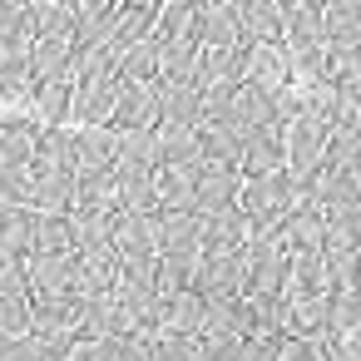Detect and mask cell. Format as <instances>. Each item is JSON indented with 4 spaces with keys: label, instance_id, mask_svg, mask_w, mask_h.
I'll return each instance as SVG.
<instances>
[{
    "label": "cell",
    "instance_id": "obj_1",
    "mask_svg": "<svg viewBox=\"0 0 361 361\" xmlns=\"http://www.w3.org/2000/svg\"><path fill=\"white\" fill-rule=\"evenodd\" d=\"M238 208L252 228V238H277L282 223L292 218L297 208V188H292V173H267V178H243V193H238Z\"/></svg>",
    "mask_w": 361,
    "mask_h": 361
},
{
    "label": "cell",
    "instance_id": "obj_2",
    "mask_svg": "<svg viewBox=\"0 0 361 361\" xmlns=\"http://www.w3.org/2000/svg\"><path fill=\"white\" fill-rule=\"evenodd\" d=\"M25 183H30V198H25L30 213H55V218H65V213L75 208L80 178H75V169H65L60 159L35 154V159L25 164Z\"/></svg>",
    "mask_w": 361,
    "mask_h": 361
},
{
    "label": "cell",
    "instance_id": "obj_3",
    "mask_svg": "<svg viewBox=\"0 0 361 361\" xmlns=\"http://www.w3.org/2000/svg\"><path fill=\"white\" fill-rule=\"evenodd\" d=\"M243 282H247V262H243V252H213V257L198 262L188 292H198L203 307H218V302H238V297H243Z\"/></svg>",
    "mask_w": 361,
    "mask_h": 361
},
{
    "label": "cell",
    "instance_id": "obj_4",
    "mask_svg": "<svg viewBox=\"0 0 361 361\" xmlns=\"http://www.w3.org/2000/svg\"><path fill=\"white\" fill-rule=\"evenodd\" d=\"M159 262L198 272V262H203V223L193 213H159Z\"/></svg>",
    "mask_w": 361,
    "mask_h": 361
},
{
    "label": "cell",
    "instance_id": "obj_5",
    "mask_svg": "<svg viewBox=\"0 0 361 361\" xmlns=\"http://www.w3.org/2000/svg\"><path fill=\"white\" fill-rule=\"evenodd\" d=\"M85 307L80 297H30V336L35 341H75L80 336V322H85Z\"/></svg>",
    "mask_w": 361,
    "mask_h": 361
},
{
    "label": "cell",
    "instance_id": "obj_6",
    "mask_svg": "<svg viewBox=\"0 0 361 361\" xmlns=\"http://www.w3.org/2000/svg\"><path fill=\"white\" fill-rule=\"evenodd\" d=\"M109 252L119 257V267L154 262L159 257V213H119L114 233H109Z\"/></svg>",
    "mask_w": 361,
    "mask_h": 361
},
{
    "label": "cell",
    "instance_id": "obj_7",
    "mask_svg": "<svg viewBox=\"0 0 361 361\" xmlns=\"http://www.w3.org/2000/svg\"><path fill=\"white\" fill-rule=\"evenodd\" d=\"M188 35L198 50H238V6L233 0H208V6H193Z\"/></svg>",
    "mask_w": 361,
    "mask_h": 361
},
{
    "label": "cell",
    "instance_id": "obj_8",
    "mask_svg": "<svg viewBox=\"0 0 361 361\" xmlns=\"http://www.w3.org/2000/svg\"><path fill=\"white\" fill-rule=\"evenodd\" d=\"M119 104V75H99V80H75V129H109Z\"/></svg>",
    "mask_w": 361,
    "mask_h": 361
},
{
    "label": "cell",
    "instance_id": "obj_9",
    "mask_svg": "<svg viewBox=\"0 0 361 361\" xmlns=\"http://www.w3.org/2000/svg\"><path fill=\"white\" fill-rule=\"evenodd\" d=\"M238 80L262 90V94L287 90V55H282V45H238Z\"/></svg>",
    "mask_w": 361,
    "mask_h": 361
},
{
    "label": "cell",
    "instance_id": "obj_10",
    "mask_svg": "<svg viewBox=\"0 0 361 361\" xmlns=\"http://www.w3.org/2000/svg\"><path fill=\"white\" fill-rule=\"evenodd\" d=\"M238 193H243V173H238V169L203 164V173H198V193H193V218L208 223V218L238 208Z\"/></svg>",
    "mask_w": 361,
    "mask_h": 361
},
{
    "label": "cell",
    "instance_id": "obj_11",
    "mask_svg": "<svg viewBox=\"0 0 361 361\" xmlns=\"http://www.w3.org/2000/svg\"><path fill=\"white\" fill-rule=\"evenodd\" d=\"M40 119L35 114H0V173H20L35 159Z\"/></svg>",
    "mask_w": 361,
    "mask_h": 361
},
{
    "label": "cell",
    "instance_id": "obj_12",
    "mask_svg": "<svg viewBox=\"0 0 361 361\" xmlns=\"http://www.w3.org/2000/svg\"><path fill=\"white\" fill-rule=\"evenodd\" d=\"M282 169H287V129H282V124H262V129L247 139L238 173H243V178H267V173H282Z\"/></svg>",
    "mask_w": 361,
    "mask_h": 361
},
{
    "label": "cell",
    "instance_id": "obj_13",
    "mask_svg": "<svg viewBox=\"0 0 361 361\" xmlns=\"http://www.w3.org/2000/svg\"><path fill=\"white\" fill-rule=\"evenodd\" d=\"M119 0H80L75 6V30H70V50H94L114 35L119 25Z\"/></svg>",
    "mask_w": 361,
    "mask_h": 361
},
{
    "label": "cell",
    "instance_id": "obj_14",
    "mask_svg": "<svg viewBox=\"0 0 361 361\" xmlns=\"http://www.w3.org/2000/svg\"><path fill=\"white\" fill-rule=\"evenodd\" d=\"M203 322H208V307H203L198 292H178V297L159 302V336H188V341H198Z\"/></svg>",
    "mask_w": 361,
    "mask_h": 361
},
{
    "label": "cell",
    "instance_id": "obj_15",
    "mask_svg": "<svg viewBox=\"0 0 361 361\" xmlns=\"http://www.w3.org/2000/svg\"><path fill=\"white\" fill-rule=\"evenodd\" d=\"M277 238L287 243V252H322V243H326V208L322 203H297Z\"/></svg>",
    "mask_w": 361,
    "mask_h": 361
},
{
    "label": "cell",
    "instance_id": "obj_16",
    "mask_svg": "<svg viewBox=\"0 0 361 361\" xmlns=\"http://www.w3.org/2000/svg\"><path fill=\"white\" fill-rule=\"evenodd\" d=\"M238 40L243 45H282V6L277 0L238 6Z\"/></svg>",
    "mask_w": 361,
    "mask_h": 361
},
{
    "label": "cell",
    "instance_id": "obj_17",
    "mask_svg": "<svg viewBox=\"0 0 361 361\" xmlns=\"http://www.w3.org/2000/svg\"><path fill=\"white\" fill-rule=\"evenodd\" d=\"M30 55L0 60V114H35V80H30Z\"/></svg>",
    "mask_w": 361,
    "mask_h": 361
},
{
    "label": "cell",
    "instance_id": "obj_18",
    "mask_svg": "<svg viewBox=\"0 0 361 361\" xmlns=\"http://www.w3.org/2000/svg\"><path fill=\"white\" fill-rule=\"evenodd\" d=\"M154 149H159V169H198L203 164L198 129H183V124H159L154 129Z\"/></svg>",
    "mask_w": 361,
    "mask_h": 361
},
{
    "label": "cell",
    "instance_id": "obj_19",
    "mask_svg": "<svg viewBox=\"0 0 361 361\" xmlns=\"http://www.w3.org/2000/svg\"><path fill=\"white\" fill-rule=\"evenodd\" d=\"M198 169H159L154 173V198H159V213H193V193H198Z\"/></svg>",
    "mask_w": 361,
    "mask_h": 361
},
{
    "label": "cell",
    "instance_id": "obj_20",
    "mask_svg": "<svg viewBox=\"0 0 361 361\" xmlns=\"http://www.w3.org/2000/svg\"><path fill=\"white\" fill-rule=\"evenodd\" d=\"M322 40H326V50H361V6L356 0L322 6Z\"/></svg>",
    "mask_w": 361,
    "mask_h": 361
},
{
    "label": "cell",
    "instance_id": "obj_21",
    "mask_svg": "<svg viewBox=\"0 0 361 361\" xmlns=\"http://www.w3.org/2000/svg\"><path fill=\"white\" fill-rule=\"evenodd\" d=\"M247 238H252V228H247L243 208H228V213H218V218L203 223V257H213V252H243Z\"/></svg>",
    "mask_w": 361,
    "mask_h": 361
},
{
    "label": "cell",
    "instance_id": "obj_22",
    "mask_svg": "<svg viewBox=\"0 0 361 361\" xmlns=\"http://www.w3.org/2000/svg\"><path fill=\"white\" fill-rule=\"evenodd\" d=\"M30 40H35L30 6H20V0H0V60L30 55Z\"/></svg>",
    "mask_w": 361,
    "mask_h": 361
},
{
    "label": "cell",
    "instance_id": "obj_23",
    "mask_svg": "<svg viewBox=\"0 0 361 361\" xmlns=\"http://www.w3.org/2000/svg\"><path fill=\"white\" fill-rule=\"evenodd\" d=\"M297 45H326L322 40V6H312V0L282 6V50H297Z\"/></svg>",
    "mask_w": 361,
    "mask_h": 361
},
{
    "label": "cell",
    "instance_id": "obj_24",
    "mask_svg": "<svg viewBox=\"0 0 361 361\" xmlns=\"http://www.w3.org/2000/svg\"><path fill=\"white\" fill-rule=\"evenodd\" d=\"M70 114H75V80L35 85V119H40V129H65Z\"/></svg>",
    "mask_w": 361,
    "mask_h": 361
},
{
    "label": "cell",
    "instance_id": "obj_25",
    "mask_svg": "<svg viewBox=\"0 0 361 361\" xmlns=\"http://www.w3.org/2000/svg\"><path fill=\"white\" fill-rule=\"evenodd\" d=\"M75 252L70 257H30V297H70Z\"/></svg>",
    "mask_w": 361,
    "mask_h": 361
},
{
    "label": "cell",
    "instance_id": "obj_26",
    "mask_svg": "<svg viewBox=\"0 0 361 361\" xmlns=\"http://www.w3.org/2000/svg\"><path fill=\"white\" fill-rule=\"evenodd\" d=\"M30 80L50 85V80H70V40H30Z\"/></svg>",
    "mask_w": 361,
    "mask_h": 361
},
{
    "label": "cell",
    "instance_id": "obj_27",
    "mask_svg": "<svg viewBox=\"0 0 361 361\" xmlns=\"http://www.w3.org/2000/svg\"><path fill=\"white\" fill-rule=\"evenodd\" d=\"M75 238H70V218L55 213H35V238H30V257H70Z\"/></svg>",
    "mask_w": 361,
    "mask_h": 361
},
{
    "label": "cell",
    "instance_id": "obj_28",
    "mask_svg": "<svg viewBox=\"0 0 361 361\" xmlns=\"http://www.w3.org/2000/svg\"><path fill=\"white\" fill-rule=\"evenodd\" d=\"M159 80V45L144 40L119 60V85H154Z\"/></svg>",
    "mask_w": 361,
    "mask_h": 361
},
{
    "label": "cell",
    "instance_id": "obj_29",
    "mask_svg": "<svg viewBox=\"0 0 361 361\" xmlns=\"http://www.w3.org/2000/svg\"><path fill=\"white\" fill-rule=\"evenodd\" d=\"M193 6H178V0H159V25H154V45H173L188 35Z\"/></svg>",
    "mask_w": 361,
    "mask_h": 361
},
{
    "label": "cell",
    "instance_id": "obj_30",
    "mask_svg": "<svg viewBox=\"0 0 361 361\" xmlns=\"http://www.w3.org/2000/svg\"><path fill=\"white\" fill-rule=\"evenodd\" d=\"M0 336H30V297H0Z\"/></svg>",
    "mask_w": 361,
    "mask_h": 361
},
{
    "label": "cell",
    "instance_id": "obj_31",
    "mask_svg": "<svg viewBox=\"0 0 361 361\" xmlns=\"http://www.w3.org/2000/svg\"><path fill=\"white\" fill-rule=\"evenodd\" d=\"M0 297H30V257H0Z\"/></svg>",
    "mask_w": 361,
    "mask_h": 361
},
{
    "label": "cell",
    "instance_id": "obj_32",
    "mask_svg": "<svg viewBox=\"0 0 361 361\" xmlns=\"http://www.w3.org/2000/svg\"><path fill=\"white\" fill-rule=\"evenodd\" d=\"M0 361H45V341H35V336H0Z\"/></svg>",
    "mask_w": 361,
    "mask_h": 361
},
{
    "label": "cell",
    "instance_id": "obj_33",
    "mask_svg": "<svg viewBox=\"0 0 361 361\" xmlns=\"http://www.w3.org/2000/svg\"><path fill=\"white\" fill-rule=\"evenodd\" d=\"M154 361H198V341H188V336H159L154 341Z\"/></svg>",
    "mask_w": 361,
    "mask_h": 361
},
{
    "label": "cell",
    "instance_id": "obj_34",
    "mask_svg": "<svg viewBox=\"0 0 361 361\" xmlns=\"http://www.w3.org/2000/svg\"><path fill=\"white\" fill-rule=\"evenodd\" d=\"M282 341L287 336H247L243 341V361H282Z\"/></svg>",
    "mask_w": 361,
    "mask_h": 361
},
{
    "label": "cell",
    "instance_id": "obj_35",
    "mask_svg": "<svg viewBox=\"0 0 361 361\" xmlns=\"http://www.w3.org/2000/svg\"><path fill=\"white\" fill-rule=\"evenodd\" d=\"M326 361H361V331L326 336Z\"/></svg>",
    "mask_w": 361,
    "mask_h": 361
},
{
    "label": "cell",
    "instance_id": "obj_36",
    "mask_svg": "<svg viewBox=\"0 0 361 361\" xmlns=\"http://www.w3.org/2000/svg\"><path fill=\"white\" fill-rule=\"evenodd\" d=\"M65 361H109V341H75Z\"/></svg>",
    "mask_w": 361,
    "mask_h": 361
}]
</instances>
